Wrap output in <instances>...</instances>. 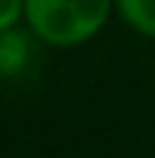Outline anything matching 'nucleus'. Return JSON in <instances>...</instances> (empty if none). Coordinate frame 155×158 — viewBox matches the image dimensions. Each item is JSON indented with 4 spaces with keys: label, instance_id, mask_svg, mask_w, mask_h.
I'll return each instance as SVG.
<instances>
[{
    "label": "nucleus",
    "instance_id": "nucleus-1",
    "mask_svg": "<svg viewBox=\"0 0 155 158\" xmlns=\"http://www.w3.org/2000/svg\"><path fill=\"white\" fill-rule=\"evenodd\" d=\"M116 15V0H24V27L49 49H79Z\"/></svg>",
    "mask_w": 155,
    "mask_h": 158
},
{
    "label": "nucleus",
    "instance_id": "nucleus-2",
    "mask_svg": "<svg viewBox=\"0 0 155 158\" xmlns=\"http://www.w3.org/2000/svg\"><path fill=\"white\" fill-rule=\"evenodd\" d=\"M34 49H37V37L24 24L0 31V76L3 79L21 76L34 61Z\"/></svg>",
    "mask_w": 155,
    "mask_h": 158
},
{
    "label": "nucleus",
    "instance_id": "nucleus-3",
    "mask_svg": "<svg viewBox=\"0 0 155 158\" xmlns=\"http://www.w3.org/2000/svg\"><path fill=\"white\" fill-rule=\"evenodd\" d=\"M116 15L137 37L155 40V0H116Z\"/></svg>",
    "mask_w": 155,
    "mask_h": 158
},
{
    "label": "nucleus",
    "instance_id": "nucleus-4",
    "mask_svg": "<svg viewBox=\"0 0 155 158\" xmlns=\"http://www.w3.org/2000/svg\"><path fill=\"white\" fill-rule=\"evenodd\" d=\"M24 24V0H0V31Z\"/></svg>",
    "mask_w": 155,
    "mask_h": 158
}]
</instances>
